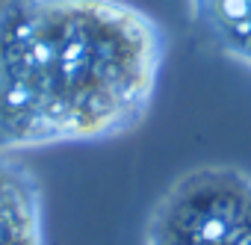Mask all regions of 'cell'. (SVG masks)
Listing matches in <instances>:
<instances>
[{"label":"cell","mask_w":251,"mask_h":245,"mask_svg":"<svg viewBox=\"0 0 251 245\" xmlns=\"http://www.w3.org/2000/svg\"><path fill=\"white\" fill-rule=\"evenodd\" d=\"M0 245H48L45 192L18 157H0Z\"/></svg>","instance_id":"3"},{"label":"cell","mask_w":251,"mask_h":245,"mask_svg":"<svg viewBox=\"0 0 251 245\" xmlns=\"http://www.w3.org/2000/svg\"><path fill=\"white\" fill-rule=\"evenodd\" d=\"M142 245H251V177L201 166L154 204Z\"/></svg>","instance_id":"2"},{"label":"cell","mask_w":251,"mask_h":245,"mask_svg":"<svg viewBox=\"0 0 251 245\" xmlns=\"http://www.w3.org/2000/svg\"><path fill=\"white\" fill-rule=\"evenodd\" d=\"M189 15L201 36L236 62L251 33V0H189Z\"/></svg>","instance_id":"4"},{"label":"cell","mask_w":251,"mask_h":245,"mask_svg":"<svg viewBox=\"0 0 251 245\" xmlns=\"http://www.w3.org/2000/svg\"><path fill=\"white\" fill-rule=\"evenodd\" d=\"M163 62V27L127 0H0V157L133 133Z\"/></svg>","instance_id":"1"},{"label":"cell","mask_w":251,"mask_h":245,"mask_svg":"<svg viewBox=\"0 0 251 245\" xmlns=\"http://www.w3.org/2000/svg\"><path fill=\"white\" fill-rule=\"evenodd\" d=\"M245 59H239V65H245V68H251V39H248V48H245V53H242Z\"/></svg>","instance_id":"5"}]
</instances>
